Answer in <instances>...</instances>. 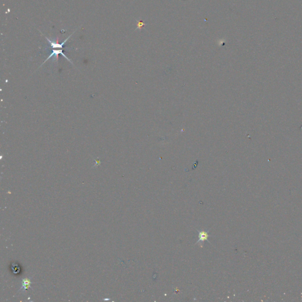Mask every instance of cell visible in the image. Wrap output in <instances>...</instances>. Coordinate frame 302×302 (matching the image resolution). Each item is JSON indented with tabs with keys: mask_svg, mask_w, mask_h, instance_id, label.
<instances>
[{
	"mask_svg": "<svg viewBox=\"0 0 302 302\" xmlns=\"http://www.w3.org/2000/svg\"><path fill=\"white\" fill-rule=\"evenodd\" d=\"M138 28H139V27H140V28H141V26H143V25H144V24H143V22H142V21H139V22H138Z\"/></svg>",
	"mask_w": 302,
	"mask_h": 302,
	"instance_id": "3957f363",
	"label": "cell"
},
{
	"mask_svg": "<svg viewBox=\"0 0 302 302\" xmlns=\"http://www.w3.org/2000/svg\"><path fill=\"white\" fill-rule=\"evenodd\" d=\"M32 284V282L30 281V280L29 279H24L22 280V286L21 287V290H26L27 289H28L30 287V285Z\"/></svg>",
	"mask_w": 302,
	"mask_h": 302,
	"instance_id": "7a4b0ae2",
	"label": "cell"
},
{
	"mask_svg": "<svg viewBox=\"0 0 302 302\" xmlns=\"http://www.w3.org/2000/svg\"><path fill=\"white\" fill-rule=\"evenodd\" d=\"M198 233H199V234H198L199 240L196 242V244L198 243H201V244H202L205 241H208V239L210 237L208 232L202 230V231H199Z\"/></svg>",
	"mask_w": 302,
	"mask_h": 302,
	"instance_id": "6da1fadb",
	"label": "cell"
}]
</instances>
